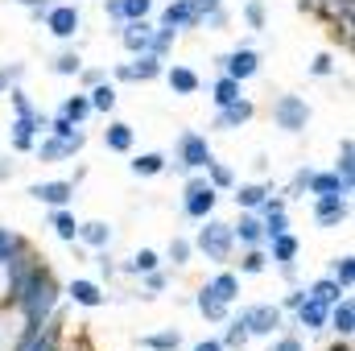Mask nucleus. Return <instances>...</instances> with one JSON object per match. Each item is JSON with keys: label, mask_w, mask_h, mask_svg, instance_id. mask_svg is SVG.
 Masks as SVG:
<instances>
[{"label": "nucleus", "mask_w": 355, "mask_h": 351, "mask_svg": "<svg viewBox=\"0 0 355 351\" xmlns=\"http://www.w3.org/2000/svg\"><path fill=\"white\" fill-rule=\"evenodd\" d=\"M12 302L25 310V323H29V327H42V323H50V314H54L58 285H54V277H50L42 264H29V273H25L21 285L12 289Z\"/></svg>", "instance_id": "nucleus-1"}, {"label": "nucleus", "mask_w": 355, "mask_h": 351, "mask_svg": "<svg viewBox=\"0 0 355 351\" xmlns=\"http://www.w3.org/2000/svg\"><path fill=\"white\" fill-rule=\"evenodd\" d=\"M202 228H198V240H194V248L207 257V261L215 264H227L232 261V248H236V236H232V223H223V219H198Z\"/></svg>", "instance_id": "nucleus-2"}, {"label": "nucleus", "mask_w": 355, "mask_h": 351, "mask_svg": "<svg viewBox=\"0 0 355 351\" xmlns=\"http://www.w3.org/2000/svg\"><path fill=\"white\" fill-rule=\"evenodd\" d=\"M42 132H50V116H42V112H17V120L8 124V145L17 153H29Z\"/></svg>", "instance_id": "nucleus-3"}, {"label": "nucleus", "mask_w": 355, "mask_h": 351, "mask_svg": "<svg viewBox=\"0 0 355 351\" xmlns=\"http://www.w3.org/2000/svg\"><path fill=\"white\" fill-rule=\"evenodd\" d=\"M162 71H166V58H157V54H132V62H120L112 75H116V83H153V79H162Z\"/></svg>", "instance_id": "nucleus-4"}, {"label": "nucleus", "mask_w": 355, "mask_h": 351, "mask_svg": "<svg viewBox=\"0 0 355 351\" xmlns=\"http://www.w3.org/2000/svg\"><path fill=\"white\" fill-rule=\"evenodd\" d=\"M272 124H277L281 132H302V128L310 124V103H306L302 95H277V103H272Z\"/></svg>", "instance_id": "nucleus-5"}, {"label": "nucleus", "mask_w": 355, "mask_h": 351, "mask_svg": "<svg viewBox=\"0 0 355 351\" xmlns=\"http://www.w3.org/2000/svg\"><path fill=\"white\" fill-rule=\"evenodd\" d=\"M215 203H219V190H215L207 178H190V182H186V194H182V211H186L190 219H207V215L215 211Z\"/></svg>", "instance_id": "nucleus-6"}, {"label": "nucleus", "mask_w": 355, "mask_h": 351, "mask_svg": "<svg viewBox=\"0 0 355 351\" xmlns=\"http://www.w3.org/2000/svg\"><path fill=\"white\" fill-rule=\"evenodd\" d=\"M236 323L248 331V339H252V335L268 339V335H277V327H281V306H248V310L236 314Z\"/></svg>", "instance_id": "nucleus-7"}, {"label": "nucleus", "mask_w": 355, "mask_h": 351, "mask_svg": "<svg viewBox=\"0 0 355 351\" xmlns=\"http://www.w3.org/2000/svg\"><path fill=\"white\" fill-rule=\"evenodd\" d=\"M83 145H87V132H83V128H79L75 137H54V132H50L46 141L33 145V153H37V162H67V157H75Z\"/></svg>", "instance_id": "nucleus-8"}, {"label": "nucleus", "mask_w": 355, "mask_h": 351, "mask_svg": "<svg viewBox=\"0 0 355 351\" xmlns=\"http://www.w3.org/2000/svg\"><path fill=\"white\" fill-rule=\"evenodd\" d=\"M42 21H46V29H50L58 42H71V37L83 29V17H79V8H75V4H50Z\"/></svg>", "instance_id": "nucleus-9"}, {"label": "nucleus", "mask_w": 355, "mask_h": 351, "mask_svg": "<svg viewBox=\"0 0 355 351\" xmlns=\"http://www.w3.org/2000/svg\"><path fill=\"white\" fill-rule=\"evenodd\" d=\"M211 157L215 153H211V141L202 132H182L178 137V162H182V170H207Z\"/></svg>", "instance_id": "nucleus-10"}, {"label": "nucleus", "mask_w": 355, "mask_h": 351, "mask_svg": "<svg viewBox=\"0 0 355 351\" xmlns=\"http://www.w3.org/2000/svg\"><path fill=\"white\" fill-rule=\"evenodd\" d=\"M318 203H314V223L318 228H339V223H347V215H352V203H347V194H314Z\"/></svg>", "instance_id": "nucleus-11"}, {"label": "nucleus", "mask_w": 355, "mask_h": 351, "mask_svg": "<svg viewBox=\"0 0 355 351\" xmlns=\"http://www.w3.org/2000/svg\"><path fill=\"white\" fill-rule=\"evenodd\" d=\"M257 71H261V54L248 50V46H240V50H232V54L223 58V75L236 79V83H248Z\"/></svg>", "instance_id": "nucleus-12"}, {"label": "nucleus", "mask_w": 355, "mask_h": 351, "mask_svg": "<svg viewBox=\"0 0 355 351\" xmlns=\"http://www.w3.org/2000/svg\"><path fill=\"white\" fill-rule=\"evenodd\" d=\"M198 25V4L194 0H174L162 8V29H194Z\"/></svg>", "instance_id": "nucleus-13"}, {"label": "nucleus", "mask_w": 355, "mask_h": 351, "mask_svg": "<svg viewBox=\"0 0 355 351\" xmlns=\"http://www.w3.org/2000/svg\"><path fill=\"white\" fill-rule=\"evenodd\" d=\"M29 194L37 198V203H46V207H67L71 198H75V182H33L29 186Z\"/></svg>", "instance_id": "nucleus-14"}, {"label": "nucleus", "mask_w": 355, "mask_h": 351, "mask_svg": "<svg viewBox=\"0 0 355 351\" xmlns=\"http://www.w3.org/2000/svg\"><path fill=\"white\" fill-rule=\"evenodd\" d=\"M120 42H124V50H128V54H145V50H149V42H153V25H149V17H141V21H124Z\"/></svg>", "instance_id": "nucleus-15"}, {"label": "nucleus", "mask_w": 355, "mask_h": 351, "mask_svg": "<svg viewBox=\"0 0 355 351\" xmlns=\"http://www.w3.org/2000/svg\"><path fill=\"white\" fill-rule=\"evenodd\" d=\"M252 116H257L252 99H244V95H240V99H232V103H223V108H219V116H215V128H227V132H232V128L248 124Z\"/></svg>", "instance_id": "nucleus-16"}, {"label": "nucleus", "mask_w": 355, "mask_h": 351, "mask_svg": "<svg viewBox=\"0 0 355 351\" xmlns=\"http://www.w3.org/2000/svg\"><path fill=\"white\" fill-rule=\"evenodd\" d=\"M327 327H331V331H339V339H352V331H355V302L347 298V293L327 310Z\"/></svg>", "instance_id": "nucleus-17"}, {"label": "nucleus", "mask_w": 355, "mask_h": 351, "mask_svg": "<svg viewBox=\"0 0 355 351\" xmlns=\"http://www.w3.org/2000/svg\"><path fill=\"white\" fill-rule=\"evenodd\" d=\"M232 236H236V244H244V248H261V244H265V223H261L252 211H244L240 223H232Z\"/></svg>", "instance_id": "nucleus-18"}, {"label": "nucleus", "mask_w": 355, "mask_h": 351, "mask_svg": "<svg viewBox=\"0 0 355 351\" xmlns=\"http://www.w3.org/2000/svg\"><path fill=\"white\" fill-rule=\"evenodd\" d=\"M306 194H352V182L347 178H339L335 170H327V174H314L306 178Z\"/></svg>", "instance_id": "nucleus-19"}, {"label": "nucleus", "mask_w": 355, "mask_h": 351, "mask_svg": "<svg viewBox=\"0 0 355 351\" xmlns=\"http://www.w3.org/2000/svg\"><path fill=\"white\" fill-rule=\"evenodd\" d=\"M67 293H71V302L75 306H83V310H95V306H103V289L87 281V277H75L71 285H67Z\"/></svg>", "instance_id": "nucleus-20"}, {"label": "nucleus", "mask_w": 355, "mask_h": 351, "mask_svg": "<svg viewBox=\"0 0 355 351\" xmlns=\"http://www.w3.org/2000/svg\"><path fill=\"white\" fill-rule=\"evenodd\" d=\"M132 124H124V120H112L107 128H103V149L107 153H128L132 149Z\"/></svg>", "instance_id": "nucleus-21"}, {"label": "nucleus", "mask_w": 355, "mask_h": 351, "mask_svg": "<svg viewBox=\"0 0 355 351\" xmlns=\"http://www.w3.org/2000/svg\"><path fill=\"white\" fill-rule=\"evenodd\" d=\"M162 79L170 83L174 95H194V91L202 87V79H198L190 67H166V71H162Z\"/></svg>", "instance_id": "nucleus-22"}, {"label": "nucleus", "mask_w": 355, "mask_h": 351, "mask_svg": "<svg viewBox=\"0 0 355 351\" xmlns=\"http://www.w3.org/2000/svg\"><path fill=\"white\" fill-rule=\"evenodd\" d=\"M17 351H58V331L46 327V323H42V327H29Z\"/></svg>", "instance_id": "nucleus-23"}, {"label": "nucleus", "mask_w": 355, "mask_h": 351, "mask_svg": "<svg viewBox=\"0 0 355 351\" xmlns=\"http://www.w3.org/2000/svg\"><path fill=\"white\" fill-rule=\"evenodd\" d=\"M327 310H331V306H322V302H314V298L306 293V298L297 302V323H302L306 331H322V327H327Z\"/></svg>", "instance_id": "nucleus-24"}, {"label": "nucleus", "mask_w": 355, "mask_h": 351, "mask_svg": "<svg viewBox=\"0 0 355 351\" xmlns=\"http://www.w3.org/2000/svg\"><path fill=\"white\" fill-rule=\"evenodd\" d=\"M297 236L293 232H281V236H272L268 240V261H277V264H293V257H297Z\"/></svg>", "instance_id": "nucleus-25"}, {"label": "nucleus", "mask_w": 355, "mask_h": 351, "mask_svg": "<svg viewBox=\"0 0 355 351\" xmlns=\"http://www.w3.org/2000/svg\"><path fill=\"white\" fill-rule=\"evenodd\" d=\"M268 194H272V190H268L265 182H244V186H236V207H240V211H257Z\"/></svg>", "instance_id": "nucleus-26"}, {"label": "nucleus", "mask_w": 355, "mask_h": 351, "mask_svg": "<svg viewBox=\"0 0 355 351\" xmlns=\"http://www.w3.org/2000/svg\"><path fill=\"white\" fill-rule=\"evenodd\" d=\"M75 240H83L91 248H107V244H112V223H103V219L79 223V236H75Z\"/></svg>", "instance_id": "nucleus-27"}, {"label": "nucleus", "mask_w": 355, "mask_h": 351, "mask_svg": "<svg viewBox=\"0 0 355 351\" xmlns=\"http://www.w3.org/2000/svg\"><path fill=\"white\" fill-rule=\"evenodd\" d=\"M194 306H198V314H202V318H211V323H223V318H227V302H223V298H215L207 285L198 289Z\"/></svg>", "instance_id": "nucleus-28"}, {"label": "nucleus", "mask_w": 355, "mask_h": 351, "mask_svg": "<svg viewBox=\"0 0 355 351\" xmlns=\"http://www.w3.org/2000/svg\"><path fill=\"white\" fill-rule=\"evenodd\" d=\"M166 153H141V157H132L128 162V170H132V178H157V174H166Z\"/></svg>", "instance_id": "nucleus-29"}, {"label": "nucleus", "mask_w": 355, "mask_h": 351, "mask_svg": "<svg viewBox=\"0 0 355 351\" xmlns=\"http://www.w3.org/2000/svg\"><path fill=\"white\" fill-rule=\"evenodd\" d=\"M58 116H67L71 124H79V128H83V120L91 116L87 91H83V95H67V99H62V108H58Z\"/></svg>", "instance_id": "nucleus-30"}, {"label": "nucleus", "mask_w": 355, "mask_h": 351, "mask_svg": "<svg viewBox=\"0 0 355 351\" xmlns=\"http://www.w3.org/2000/svg\"><path fill=\"white\" fill-rule=\"evenodd\" d=\"M207 289L232 306V302L240 298V277H236V273H219V277H211V281H207Z\"/></svg>", "instance_id": "nucleus-31"}, {"label": "nucleus", "mask_w": 355, "mask_h": 351, "mask_svg": "<svg viewBox=\"0 0 355 351\" xmlns=\"http://www.w3.org/2000/svg\"><path fill=\"white\" fill-rule=\"evenodd\" d=\"M50 228H54V232H58V240H67V244H75V236H79V223H75V215H71L67 207H54Z\"/></svg>", "instance_id": "nucleus-32"}, {"label": "nucleus", "mask_w": 355, "mask_h": 351, "mask_svg": "<svg viewBox=\"0 0 355 351\" xmlns=\"http://www.w3.org/2000/svg\"><path fill=\"white\" fill-rule=\"evenodd\" d=\"M306 293H310L314 302H322V306H335V302H339L347 289H339V281H335V277H322V281H314Z\"/></svg>", "instance_id": "nucleus-33"}, {"label": "nucleus", "mask_w": 355, "mask_h": 351, "mask_svg": "<svg viewBox=\"0 0 355 351\" xmlns=\"http://www.w3.org/2000/svg\"><path fill=\"white\" fill-rule=\"evenodd\" d=\"M87 99H91V112H103V116H107V112L116 108V87L99 79L95 87H87Z\"/></svg>", "instance_id": "nucleus-34"}, {"label": "nucleus", "mask_w": 355, "mask_h": 351, "mask_svg": "<svg viewBox=\"0 0 355 351\" xmlns=\"http://www.w3.org/2000/svg\"><path fill=\"white\" fill-rule=\"evenodd\" d=\"M240 95H244V83H236V79H227V75H219L215 87H211L215 108H223V103H232V99H240Z\"/></svg>", "instance_id": "nucleus-35"}, {"label": "nucleus", "mask_w": 355, "mask_h": 351, "mask_svg": "<svg viewBox=\"0 0 355 351\" xmlns=\"http://www.w3.org/2000/svg\"><path fill=\"white\" fill-rule=\"evenodd\" d=\"M153 12V0H116V17L120 21H141Z\"/></svg>", "instance_id": "nucleus-36"}, {"label": "nucleus", "mask_w": 355, "mask_h": 351, "mask_svg": "<svg viewBox=\"0 0 355 351\" xmlns=\"http://www.w3.org/2000/svg\"><path fill=\"white\" fill-rule=\"evenodd\" d=\"M331 277L339 281V289H347V293H352V285H355V257H335Z\"/></svg>", "instance_id": "nucleus-37"}, {"label": "nucleus", "mask_w": 355, "mask_h": 351, "mask_svg": "<svg viewBox=\"0 0 355 351\" xmlns=\"http://www.w3.org/2000/svg\"><path fill=\"white\" fill-rule=\"evenodd\" d=\"M141 348H149V351H178V348H182V335H178V331H157V335H145V339H141Z\"/></svg>", "instance_id": "nucleus-38"}, {"label": "nucleus", "mask_w": 355, "mask_h": 351, "mask_svg": "<svg viewBox=\"0 0 355 351\" xmlns=\"http://www.w3.org/2000/svg\"><path fill=\"white\" fill-rule=\"evenodd\" d=\"M207 182H211L215 190H232V186H236V174H232L227 166H219V162L211 157V162H207Z\"/></svg>", "instance_id": "nucleus-39"}, {"label": "nucleus", "mask_w": 355, "mask_h": 351, "mask_svg": "<svg viewBox=\"0 0 355 351\" xmlns=\"http://www.w3.org/2000/svg\"><path fill=\"white\" fill-rule=\"evenodd\" d=\"M124 268H128V273H153V268H162V257H157L153 248H141V252L124 264Z\"/></svg>", "instance_id": "nucleus-40"}, {"label": "nucleus", "mask_w": 355, "mask_h": 351, "mask_svg": "<svg viewBox=\"0 0 355 351\" xmlns=\"http://www.w3.org/2000/svg\"><path fill=\"white\" fill-rule=\"evenodd\" d=\"M335 174L347 178V182H355V145H352V137H347L343 149H339V166H335Z\"/></svg>", "instance_id": "nucleus-41"}, {"label": "nucleus", "mask_w": 355, "mask_h": 351, "mask_svg": "<svg viewBox=\"0 0 355 351\" xmlns=\"http://www.w3.org/2000/svg\"><path fill=\"white\" fill-rule=\"evenodd\" d=\"M265 268H268V257L261 252V248H248V252H244V261H240V273L257 277V273H265Z\"/></svg>", "instance_id": "nucleus-42"}, {"label": "nucleus", "mask_w": 355, "mask_h": 351, "mask_svg": "<svg viewBox=\"0 0 355 351\" xmlns=\"http://www.w3.org/2000/svg\"><path fill=\"white\" fill-rule=\"evenodd\" d=\"M50 71H54V75H79L83 62H79V54H58V58L50 62Z\"/></svg>", "instance_id": "nucleus-43"}, {"label": "nucleus", "mask_w": 355, "mask_h": 351, "mask_svg": "<svg viewBox=\"0 0 355 351\" xmlns=\"http://www.w3.org/2000/svg\"><path fill=\"white\" fill-rule=\"evenodd\" d=\"M17 252H21V240H17L8 228H0V264H8Z\"/></svg>", "instance_id": "nucleus-44"}, {"label": "nucleus", "mask_w": 355, "mask_h": 351, "mask_svg": "<svg viewBox=\"0 0 355 351\" xmlns=\"http://www.w3.org/2000/svg\"><path fill=\"white\" fill-rule=\"evenodd\" d=\"M190 257H194V244L182 240V236H174V240H170V261L174 264H190Z\"/></svg>", "instance_id": "nucleus-45"}, {"label": "nucleus", "mask_w": 355, "mask_h": 351, "mask_svg": "<svg viewBox=\"0 0 355 351\" xmlns=\"http://www.w3.org/2000/svg\"><path fill=\"white\" fill-rule=\"evenodd\" d=\"M244 21H248L252 29H265V0H248V4H244Z\"/></svg>", "instance_id": "nucleus-46"}, {"label": "nucleus", "mask_w": 355, "mask_h": 351, "mask_svg": "<svg viewBox=\"0 0 355 351\" xmlns=\"http://www.w3.org/2000/svg\"><path fill=\"white\" fill-rule=\"evenodd\" d=\"M310 75H314V79H327V75H335V54H318V58L310 62Z\"/></svg>", "instance_id": "nucleus-47"}, {"label": "nucleus", "mask_w": 355, "mask_h": 351, "mask_svg": "<svg viewBox=\"0 0 355 351\" xmlns=\"http://www.w3.org/2000/svg\"><path fill=\"white\" fill-rule=\"evenodd\" d=\"M219 343H223V348H244V343H248V331H244V327L232 318V327H227V335H223Z\"/></svg>", "instance_id": "nucleus-48"}, {"label": "nucleus", "mask_w": 355, "mask_h": 351, "mask_svg": "<svg viewBox=\"0 0 355 351\" xmlns=\"http://www.w3.org/2000/svg\"><path fill=\"white\" fill-rule=\"evenodd\" d=\"M50 132H54V137H75L79 124H71L67 116H54V120H50Z\"/></svg>", "instance_id": "nucleus-49"}, {"label": "nucleus", "mask_w": 355, "mask_h": 351, "mask_svg": "<svg viewBox=\"0 0 355 351\" xmlns=\"http://www.w3.org/2000/svg\"><path fill=\"white\" fill-rule=\"evenodd\" d=\"M268 351H306V348H302V339H297V335H281Z\"/></svg>", "instance_id": "nucleus-50"}, {"label": "nucleus", "mask_w": 355, "mask_h": 351, "mask_svg": "<svg viewBox=\"0 0 355 351\" xmlns=\"http://www.w3.org/2000/svg\"><path fill=\"white\" fill-rule=\"evenodd\" d=\"M145 285H149L153 293H162V289H166V277H162V273L153 268V273H145Z\"/></svg>", "instance_id": "nucleus-51"}, {"label": "nucleus", "mask_w": 355, "mask_h": 351, "mask_svg": "<svg viewBox=\"0 0 355 351\" xmlns=\"http://www.w3.org/2000/svg\"><path fill=\"white\" fill-rule=\"evenodd\" d=\"M17 4L33 8V17H37V21H42V17H46V8H50V0H17Z\"/></svg>", "instance_id": "nucleus-52"}, {"label": "nucleus", "mask_w": 355, "mask_h": 351, "mask_svg": "<svg viewBox=\"0 0 355 351\" xmlns=\"http://www.w3.org/2000/svg\"><path fill=\"white\" fill-rule=\"evenodd\" d=\"M95 264H99V273H103V277H112V273H116V264H112V257H107L103 248H99V257H95Z\"/></svg>", "instance_id": "nucleus-53"}, {"label": "nucleus", "mask_w": 355, "mask_h": 351, "mask_svg": "<svg viewBox=\"0 0 355 351\" xmlns=\"http://www.w3.org/2000/svg\"><path fill=\"white\" fill-rule=\"evenodd\" d=\"M194 351H227L219 339H202V343H194Z\"/></svg>", "instance_id": "nucleus-54"}, {"label": "nucleus", "mask_w": 355, "mask_h": 351, "mask_svg": "<svg viewBox=\"0 0 355 351\" xmlns=\"http://www.w3.org/2000/svg\"><path fill=\"white\" fill-rule=\"evenodd\" d=\"M79 75H83V83H87V87H95V83L103 79V71H79Z\"/></svg>", "instance_id": "nucleus-55"}, {"label": "nucleus", "mask_w": 355, "mask_h": 351, "mask_svg": "<svg viewBox=\"0 0 355 351\" xmlns=\"http://www.w3.org/2000/svg\"><path fill=\"white\" fill-rule=\"evenodd\" d=\"M302 298H306V289H293V293L285 298V306H289V310H297V302H302Z\"/></svg>", "instance_id": "nucleus-56"}, {"label": "nucleus", "mask_w": 355, "mask_h": 351, "mask_svg": "<svg viewBox=\"0 0 355 351\" xmlns=\"http://www.w3.org/2000/svg\"><path fill=\"white\" fill-rule=\"evenodd\" d=\"M17 75H21V71H12V75H8V71H0V91L8 87V79H17Z\"/></svg>", "instance_id": "nucleus-57"}, {"label": "nucleus", "mask_w": 355, "mask_h": 351, "mask_svg": "<svg viewBox=\"0 0 355 351\" xmlns=\"http://www.w3.org/2000/svg\"><path fill=\"white\" fill-rule=\"evenodd\" d=\"M331 351H352V348H347V339H339V343H335Z\"/></svg>", "instance_id": "nucleus-58"}, {"label": "nucleus", "mask_w": 355, "mask_h": 351, "mask_svg": "<svg viewBox=\"0 0 355 351\" xmlns=\"http://www.w3.org/2000/svg\"><path fill=\"white\" fill-rule=\"evenodd\" d=\"M8 174H12V166H0V182H4Z\"/></svg>", "instance_id": "nucleus-59"}, {"label": "nucleus", "mask_w": 355, "mask_h": 351, "mask_svg": "<svg viewBox=\"0 0 355 351\" xmlns=\"http://www.w3.org/2000/svg\"><path fill=\"white\" fill-rule=\"evenodd\" d=\"M194 4H215V0H194Z\"/></svg>", "instance_id": "nucleus-60"}]
</instances>
